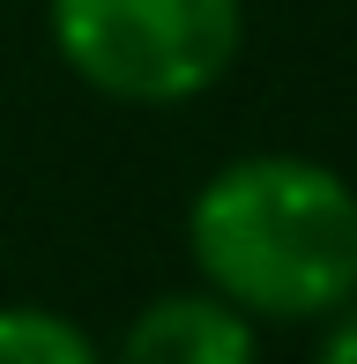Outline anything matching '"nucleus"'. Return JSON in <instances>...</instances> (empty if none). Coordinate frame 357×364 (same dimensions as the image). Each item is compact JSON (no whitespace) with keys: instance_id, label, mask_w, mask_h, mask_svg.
Returning <instances> with one entry per match:
<instances>
[{"instance_id":"2","label":"nucleus","mask_w":357,"mask_h":364,"mask_svg":"<svg viewBox=\"0 0 357 364\" xmlns=\"http://www.w3.org/2000/svg\"><path fill=\"white\" fill-rule=\"evenodd\" d=\"M45 30L82 90L134 112H171L238 68L246 0H45Z\"/></svg>"},{"instance_id":"4","label":"nucleus","mask_w":357,"mask_h":364,"mask_svg":"<svg viewBox=\"0 0 357 364\" xmlns=\"http://www.w3.org/2000/svg\"><path fill=\"white\" fill-rule=\"evenodd\" d=\"M0 364H105L97 342L53 305H0Z\"/></svg>"},{"instance_id":"1","label":"nucleus","mask_w":357,"mask_h":364,"mask_svg":"<svg viewBox=\"0 0 357 364\" xmlns=\"http://www.w3.org/2000/svg\"><path fill=\"white\" fill-rule=\"evenodd\" d=\"M186 253L246 320H328L357 297V186L290 149L231 156L186 201Z\"/></svg>"},{"instance_id":"3","label":"nucleus","mask_w":357,"mask_h":364,"mask_svg":"<svg viewBox=\"0 0 357 364\" xmlns=\"http://www.w3.org/2000/svg\"><path fill=\"white\" fill-rule=\"evenodd\" d=\"M112 364H261L253 320L216 290H164L134 312Z\"/></svg>"},{"instance_id":"5","label":"nucleus","mask_w":357,"mask_h":364,"mask_svg":"<svg viewBox=\"0 0 357 364\" xmlns=\"http://www.w3.org/2000/svg\"><path fill=\"white\" fill-rule=\"evenodd\" d=\"M313 364H357V297H350V305H335L328 320H320Z\"/></svg>"}]
</instances>
